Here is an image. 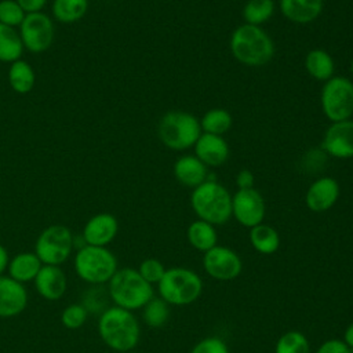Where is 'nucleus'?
Returning <instances> with one entry per match:
<instances>
[{"instance_id":"dca6fc26","label":"nucleus","mask_w":353,"mask_h":353,"mask_svg":"<svg viewBox=\"0 0 353 353\" xmlns=\"http://www.w3.org/2000/svg\"><path fill=\"white\" fill-rule=\"evenodd\" d=\"M28 305V291L22 283L10 276H0V317L11 319L19 316Z\"/></svg>"},{"instance_id":"a211bd4d","label":"nucleus","mask_w":353,"mask_h":353,"mask_svg":"<svg viewBox=\"0 0 353 353\" xmlns=\"http://www.w3.org/2000/svg\"><path fill=\"white\" fill-rule=\"evenodd\" d=\"M194 156L207 167H219L229 159V145L222 135L201 132L194 143Z\"/></svg>"},{"instance_id":"f03ea898","label":"nucleus","mask_w":353,"mask_h":353,"mask_svg":"<svg viewBox=\"0 0 353 353\" xmlns=\"http://www.w3.org/2000/svg\"><path fill=\"white\" fill-rule=\"evenodd\" d=\"M233 58L245 66H263L274 55V43L272 37L261 28L248 23L237 26L229 40Z\"/></svg>"},{"instance_id":"473e14b6","label":"nucleus","mask_w":353,"mask_h":353,"mask_svg":"<svg viewBox=\"0 0 353 353\" xmlns=\"http://www.w3.org/2000/svg\"><path fill=\"white\" fill-rule=\"evenodd\" d=\"M88 314L90 313L81 303H72L62 310L61 323L65 328L77 330L85 324Z\"/></svg>"},{"instance_id":"b1692460","label":"nucleus","mask_w":353,"mask_h":353,"mask_svg":"<svg viewBox=\"0 0 353 353\" xmlns=\"http://www.w3.org/2000/svg\"><path fill=\"white\" fill-rule=\"evenodd\" d=\"M36 74L33 68L25 61H15L8 69V83L18 94H28L33 90Z\"/></svg>"},{"instance_id":"bb28decb","label":"nucleus","mask_w":353,"mask_h":353,"mask_svg":"<svg viewBox=\"0 0 353 353\" xmlns=\"http://www.w3.org/2000/svg\"><path fill=\"white\" fill-rule=\"evenodd\" d=\"M199 121H200L201 132L222 135V137L233 125V117L230 112L222 108H212L207 110Z\"/></svg>"},{"instance_id":"9b49d317","label":"nucleus","mask_w":353,"mask_h":353,"mask_svg":"<svg viewBox=\"0 0 353 353\" xmlns=\"http://www.w3.org/2000/svg\"><path fill=\"white\" fill-rule=\"evenodd\" d=\"M265 212V200L256 189H237L232 196V216H234L240 225L251 229L262 223Z\"/></svg>"},{"instance_id":"423d86ee","label":"nucleus","mask_w":353,"mask_h":353,"mask_svg":"<svg viewBox=\"0 0 353 353\" xmlns=\"http://www.w3.org/2000/svg\"><path fill=\"white\" fill-rule=\"evenodd\" d=\"M73 265L76 274L90 285L109 283L119 269L117 259L108 247L88 244L77 250Z\"/></svg>"},{"instance_id":"0eeeda50","label":"nucleus","mask_w":353,"mask_h":353,"mask_svg":"<svg viewBox=\"0 0 353 353\" xmlns=\"http://www.w3.org/2000/svg\"><path fill=\"white\" fill-rule=\"evenodd\" d=\"M160 298L168 305H189L194 302L203 291L200 276L186 268H171L165 270L157 283Z\"/></svg>"},{"instance_id":"aec40b11","label":"nucleus","mask_w":353,"mask_h":353,"mask_svg":"<svg viewBox=\"0 0 353 353\" xmlns=\"http://www.w3.org/2000/svg\"><path fill=\"white\" fill-rule=\"evenodd\" d=\"M323 0H279V8L285 19L305 25L316 21L323 11Z\"/></svg>"},{"instance_id":"39448f33","label":"nucleus","mask_w":353,"mask_h":353,"mask_svg":"<svg viewBox=\"0 0 353 353\" xmlns=\"http://www.w3.org/2000/svg\"><path fill=\"white\" fill-rule=\"evenodd\" d=\"M157 135L165 148L176 152L186 150L194 146L201 135L200 121L189 112L170 110L161 116Z\"/></svg>"},{"instance_id":"7c9ffc66","label":"nucleus","mask_w":353,"mask_h":353,"mask_svg":"<svg viewBox=\"0 0 353 353\" xmlns=\"http://www.w3.org/2000/svg\"><path fill=\"white\" fill-rule=\"evenodd\" d=\"M170 309L168 303L161 298H152L143 307H142V319L143 321L153 328H159L164 325L168 320Z\"/></svg>"},{"instance_id":"7ed1b4c3","label":"nucleus","mask_w":353,"mask_h":353,"mask_svg":"<svg viewBox=\"0 0 353 353\" xmlns=\"http://www.w3.org/2000/svg\"><path fill=\"white\" fill-rule=\"evenodd\" d=\"M190 204L199 219L214 226L226 223L232 216V194L216 179H207L194 188Z\"/></svg>"},{"instance_id":"4468645a","label":"nucleus","mask_w":353,"mask_h":353,"mask_svg":"<svg viewBox=\"0 0 353 353\" xmlns=\"http://www.w3.org/2000/svg\"><path fill=\"white\" fill-rule=\"evenodd\" d=\"M341 188L335 178L321 176L317 178L306 190L305 203L313 212H324L335 205L339 199Z\"/></svg>"},{"instance_id":"6ab92c4d","label":"nucleus","mask_w":353,"mask_h":353,"mask_svg":"<svg viewBox=\"0 0 353 353\" xmlns=\"http://www.w3.org/2000/svg\"><path fill=\"white\" fill-rule=\"evenodd\" d=\"M175 179L188 188H197L208 179V167L194 154H183L178 157L172 167Z\"/></svg>"},{"instance_id":"20e7f679","label":"nucleus","mask_w":353,"mask_h":353,"mask_svg":"<svg viewBox=\"0 0 353 353\" xmlns=\"http://www.w3.org/2000/svg\"><path fill=\"white\" fill-rule=\"evenodd\" d=\"M108 292L114 306L131 312L142 309L153 298L152 284L132 268L117 269L108 283Z\"/></svg>"},{"instance_id":"5701e85b","label":"nucleus","mask_w":353,"mask_h":353,"mask_svg":"<svg viewBox=\"0 0 353 353\" xmlns=\"http://www.w3.org/2000/svg\"><path fill=\"white\" fill-rule=\"evenodd\" d=\"M186 236L190 245L203 252H207L208 250L215 247L218 240L214 225L201 219H197L189 225Z\"/></svg>"},{"instance_id":"72a5a7b5","label":"nucleus","mask_w":353,"mask_h":353,"mask_svg":"<svg viewBox=\"0 0 353 353\" xmlns=\"http://www.w3.org/2000/svg\"><path fill=\"white\" fill-rule=\"evenodd\" d=\"M26 12L15 0H0V23L15 28L19 26Z\"/></svg>"},{"instance_id":"58836bf2","label":"nucleus","mask_w":353,"mask_h":353,"mask_svg":"<svg viewBox=\"0 0 353 353\" xmlns=\"http://www.w3.org/2000/svg\"><path fill=\"white\" fill-rule=\"evenodd\" d=\"M19 7L26 12V14H30V12H40L43 10V7L46 6L47 0H15Z\"/></svg>"},{"instance_id":"c756f323","label":"nucleus","mask_w":353,"mask_h":353,"mask_svg":"<svg viewBox=\"0 0 353 353\" xmlns=\"http://www.w3.org/2000/svg\"><path fill=\"white\" fill-rule=\"evenodd\" d=\"M274 353H310V345L302 332L291 330L279 338Z\"/></svg>"},{"instance_id":"f8f14e48","label":"nucleus","mask_w":353,"mask_h":353,"mask_svg":"<svg viewBox=\"0 0 353 353\" xmlns=\"http://www.w3.org/2000/svg\"><path fill=\"white\" fill-rule=\"evenodd\" d=\"M203 265L212 279L221 281L234 280L243 269L240 256L233 250L223 245H215L204 252Z\"/></svg>"},{"instance_id":"4be33fe9","label":"nucleus","mask_w":353,"mask_h":353,"mask_svg":"<svg viewBox=\"0 0 353 353\" xmlns=\"http://www.w3.org/2000/svg\"><path fill=\"white\" fill-rule=\"evenodd\" d=\"M303 65L309 76L319 81H327L335 72L334 58L323 48L310 50L305 57Z\"/></svg>"},{"instance_id":"412c9836","label":"nucleus","mask_w":353,"mask_h":353,"mask_svg":"<svg viewBox=\"0 0 353 353\" xmlns=\"http://www.w3.org/2000/svg\"><path fill=\"white\" fill-rule=\"evenodd\" d=\"M41 266H43V263L34 252L25 251V252H19V254L14 255L10 259L7 272L11 279H14L18 283L25 284V283L33 281L36 279Z\"/></svg>"},{"instance_id":"a19ab883","label":"nucleus","mask_w":353,"mask_h":353,"mask_svg":"<svg viewBox=\"0 0 353 353\" xmlns=\"http://www.w3.org/2000/svg\"><path fill=\"white\" fill-rule=\"evenodd\" d=\"M343 342L350 347L353 349V323H350L346 330H345V334H343Z\"/></svg>"},{"instance_id":"f704fd0d","label":"nucleus","mask_w":353,"mask_h":353,"mask_svg":"<svg viewBox=\"0 0 353 353\" xmlns=\"http://www.w3.org/2000/svg\"><path fill=\"white\" fill-rule=\"evenodd\" d=\"M139 272V274L149 283V284H157L161 277L164 276L165 273V268L164 265L159 261V259H154V258H148L145 261H142L139 263V268L137 269Z\"/></svg>"},{"instance_id":"a878e982","label":"nucleus","mask_w":353,"mask_h":353,"mask_svg":"<svg viewBox=\"0 0 353 353\" xmlns=\"http://www.w3.org/2000/svg\"><path fill=\"white\" fill-rule=\"evenodd\" d=\"M23 52V44L19 33L7 25L0 23V61L15 62L21 59Z\"/></svg>"},{"instance_id":"6e6552de","label":"nucleus","mask_w":353,"mask_h":353,"mask_svg":"<svg viewBox=\"0 0 353 353\" xmlns=\"http://www.w3.org/2000/svg\"><path fill=\"white\" fill-rule=\"evenodd\" d=\"M323 114L331 121H342L353 116V83L345 76H332L324 81L320 92Z\"/></svg>"},{"instance_id":"c9c22d12","label":"nucleus","mask_w":353,"mask_h":353,"mask_svg":"<svg viewBox=\"0 0 353 353\" xmlns=\"http://www.w3.org/2000/svg\"><path fill=\"white\" fill-rule=\"evenodd\" d=\"M190 353H229V349L222 339L210 336L197 342Z\"/></svg>"},{"instance_id":"1a4fd4ad","label":"nucleus","mask_w":353,"mask_h":353,"mask_svg":"<svg viewBox=\"0 0 353 353\" xmlns=\"http://www.w3.org/2000/svg\"><path fill=\"white\" fill-rule=\"evenodd\" d=\"M74 248V236L63 225H51L37 237L34 254L43 265L61 266L66 262Z\"/></svg>"},{"instance_id":"4c0bfd02","label":"nucleus","mask_w":353,"mask_h":353,"mask_svg":"<svg viewBox=\"0 0 353 353\" xmlns=\"http://www.w3.org/2000/svg\"><path fill=\"white\" fill-rule=\"evenodd\" d=\"M254 182H255V176L252 174V171L243 168L237 172L236 175V185L239 189H250L254 188Z\"/></svg>"},{"instance_id":"2eb2a0df","label":"nucleus","mask_w":353,"mask_h":353,"mask_svg":"<svg viewBox=\"0 0 353 353\" xmlns=\"http://www.w3.org/2000/svg\"><path fill=\"white\" fill-rule=\"evenodd\" d=\"M117 232L119 222L116 216L109 212H99L85 222L81 237L88 245L108 247L114 240Z\"/></svg>"},{"instance_id":"cd10ccee","label":"nucleus","mask_w":353,"mask_h":353,"mask_svg":"<svg viewBox=\"0 0 353 353\" xmlns=\"http://www.w3.org/2000/svg\"><path fill=\"white\" fill-rule=\"evenodd\" d=\"M51 11L57 21L73 23L87 14L88 0H54Z\"/></svg>"},{"instance_id":"f3484780","label":"nucleus","mask_w":353,"mask_h":353,"mask_svg":"<svg viewBox=\"0 0 353 353\" xmlns=\"http://www.w3.org/2000/svg\"><path fill=\"white\" fill-rule=\"evenodd\" d=\"M37 294L46 301H59L68 288V279L61 266L43 265L33 280Z\"/></svg>"},{"instance_id":"ea45409f","label":"nucleus","mask_w":353,"mask_h":353,"mask_svg":"<svg viewBox=\"0 0 353 353\" xmlns=\"http://www.w3.org/2000/svg\"><path fill=\"white\" fill-rule=\"evenodd\" d=\"M10 255H8V251L6 250L4 245L0 244V276L4 274V272L7 270L8 268V263H10Z\"/></svg>"},{"instance_id":"c85d7f7f","label":"nucleus","mask_w":353,"mask_h":353,"mask_svg":"<svg viewBox=\"0 0 353 353\" xmlns=\"http://www.w3.org/2000/svg\"><path fill=\"white\" fill-rule=\"evenodd\" d=\"M276 10L274 0H248L243 7L244 23L261 26L268 22Z\"/></svg>"},{"instance_id":"f257e3e1","label":"nucleus","mask_w":353,"mask_h":353,"mask_svg":"<svg viewBox=\"0 0 353 353\" xmlns=\"http://www.w3.org/2000/svg\"><path fill=\"white\" fill-rule=\"evenodd\" d=\"M98 334L112 350L128 352L138 345L141 328L131 310L113 305L99 314Z\"/></svg>"},{"instance_id":"393cba45","label":"nucleus","mask_w":353,"mask_h":353,"mask_svg":"<svg viewBox=\"0 0 353 353\" xmlns=\"http://www.w3.org/2000/svg\"><path fill=\"white\" fill-rule=\"evenodd\" d=\"M250 241L261 254H273L280 247V236L277 230L266 223H259L251 228Z\"/></svg>"},{"instance_id":"e433bc0d","label":"nucleus","mask_w":353,"mask_h":353,"mask_svg":"<svg viewBox=\"0 0 353 353\" xmlns=\"http://www.w3.org/2000/svg\"><path fill=\"white\" fill-rule=\"evenodd\" d=\"M316 353H353V349L341 339H328L320 345Z\"/></svg>"},{"instance_id":"9d476101","label":"nucleus","mask_w":353,"mask_h":353,"mask_svg":"<svg viewBox=\"0 0 353 353\" xmlns=\"http://www.w3.org/2000/svg\"><path fill=\"white\" fill-rule=\"evenodd\" d=\"M54 23L52 19L44 12L26 14L19 25V36L23 48L33 54H40L48 50L54 41Z\"/></svg>"},{"instance_id":"2f4dec72","label":"nucleus","mask_w":353,"mask_h":353,"mask_svg":"<svg viewBox=\"0 0 353 353\" xmlns=\"http://www.w3.org/2000/svg\"><path fill=\"white\" fill-rule=\"evenodd\" d=\"M106 298H109L108 290L105 291L102 285H91L90 290L84 292L81 305L87 309L88 313H102L106 307Z\"/></svg>"},{"instance_id":"79ce46f5","label":"nucleus","mask_w":353,"mask_h":353,"mask_svg":"<svg viewBox=\"0 0 353 353\" xmlns=\"http://www.w3.org/2000/svg\"><path fill=\"white\" fill-rule=\"evenodd\" d=\"M350 72H352V76H353V58L350 61Z\"/></svg>"},{"instance_id":"ddd939ff","label":"nucleus","mask_w":353,"mask_h":353,"mask_svg":"<svg viewBox=\"0 0 353 353\" xmlns=\"http://www.w3.org/2000/svg\"><path fill=\"white\" fill-rule=\"evenodd\" d=\"M324 153L334 159L346 160L353 157V120L331 123L321 141Z\"/></svg>"}]
</instances>
